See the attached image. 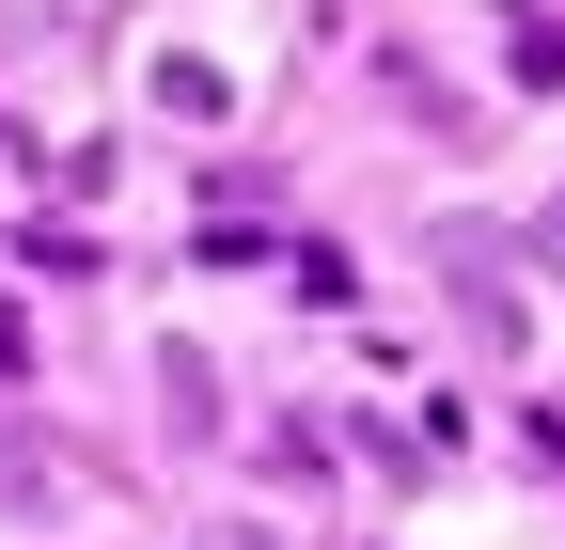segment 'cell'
Masks as SVG:
<instances>
[{
	"instance_id": "1",
	"label": "cell",
	"mask_w": 565,
	"mask_h": 550,
	"mask_svg": "<svg viewBox=\"0 0 565 550\" xmlns=\"http://www.w3.org/2000/svg\"><path fill=\"white\" fill-rule=\"evenodd\" d=\"M141 95H158L173 126H221L236 110V47L221 32H158V47H141Z\"/></svg>"
},
{
	"instance_id": "2",
	"label": "cell",
	"mask_w": 565,
	"mask_h": 550,
	"mask_svg": "<svg viewBox=\"0 0 565 550\" xmlns=\"http://www.w3.org/2000/svg\"><path fill=\"white\" fill-rule=\"evenodd\" d=\"M534 267H565V204H550V221H534Z\"/></svg>"
}]
</instances>
